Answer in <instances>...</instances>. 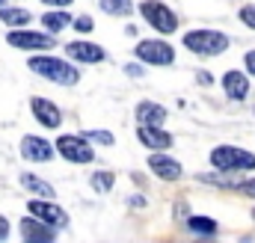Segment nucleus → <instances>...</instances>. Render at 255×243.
<instances>
[{"label":"nucleus","instance_id":"2eb2a0df","mask_svg":"<svg viewBox=\"0 0 255 243\" xmlns=\"http://www.w3.org/2000/svg\"><path fill=\"white\" fill-rule=\"evenodd\" d=\"M136 122L145 124V127H160L166 122V110L154 101H139L136 104Z\"/></svg>","mask_w":255,"mask_h":243},{"label":"nucleus","instance_id":"f03ea898","mask_svg":"<svg viewBox=\"0 0 255 243\" xmlns=\"http://www.w3.org/2000/svg\"><path fill=\"white\" fill-rule=\"evenodd\" d=\"M211 163L220 172H253L255 169V154L238 148V145H217L211 151Z\"/></svg>","mask_w":255,"mask_h":243},{"label":"nucleus","instance_id":"72a5a7b5","mask_svg":"<svg viewBox=\"0 0 255 243\" xmlns=\"http://www.w3.org/2000/svg\"><path fill=\"white\" fill-rule=\"evenodd\" d=\"M253 217H255V211H253Z\"/></svg>","mask_w":255,"mask_h":243},{"label":"nucleus","instance_id":"1a4fd4ad","mask_svg":"<svg viewBox=\"0 0 255 243\" xmlns=\"http://www.w3.org/2000/svg\"><path fill=\"white\" fill-rule=\"evenodd\" d=\"M30 110H33V116H36V122H39L42 127L57 130V127L63 124V113H60V107H57L54 101H48V98H33V101H30Z\"/></svg>","mask_w":255,"mask_h":243},{"label":"nucleus","instance_id":"f704fd0d","mask_svg":"<svg viewBox=\"0 0 255 243\" xmlns=\"http://www.w3.org/2000/svg\"><path fill=\"white\" fill-rule=\"evenodd\" d=\"M199 243H202V241H199Z\"/></svg>","mask_w":255,"mask_h":243},{"label":"nucleus","instance_id":"4be33fe9","mask_svg":"<svg viewBox=\"0 0 255 243\" xmlns=\"http://www.w3.org/2000/svg\"><path fill=\"white\" fill-rule=\"evenodd\" d=\"M113 184H116V175L113 172H95L92 175V190L95 193H110Z\"/></svg>","mask_w":255,"mask_h":243},{"label":"nucleus","instance_id":"9d476101","mask_svg":"<svg viewBox=\"0 0 255 243\" xmlns=\"http://www.w3.org/2000/svg\"><path fill=\"white\" fill-rule=\"evenodd\" d=\"M21 157L33 160V163H45V160L54 157V145L42 136H24L21 139Z\"/></svg>","mask_w":255,"mask_h":243},{"label":"nucleus","instance_id":"a878e982","mask_svg":"<svg viewBox=\"0 0 255 243\" xmlns=\"http://www.w3.org/2000/svg\"><path fill=\"white\" fill-rule=\"evenodd\" d=\"M244 62H247V71L255 77V51H247V54H244Z\"/></svg>","mask_w":255,"mask_h":243},{"label":"nucleus","instance_id":"dca6fc26","mask_svg":"<svg viewBox=\"0 0 255 243\" xmlns=\"http://www.w3.org/2000/svg\"><path fill=\"white\" fill-rule=\"evenodd\" d=\"M21 232H24V238L27 241H48L54 243V229H48L42 220H36V217H27V220H21Z\"/></svg>","mask_w":255,"mask_h":243},{"label":"nucleus","instance_id":"7c9ffc66","mask_svg":"<svg viewBox=\"0 0 255 243\" xmlns=\"http://www.w3.org/2000/svg\"><path fill=\"white\" fill-rule=\"evenodd\" d=\"M42 3H48V6H71V0H42Z\"/></svg>","mask_w":255,"mask_h":243},{"label":"nucleus","instance_id":"5701e85b","mask_svg":"<svg viewBox=\"0 0 255 243\" xmlns=\"http://www.w3.org/2000/svg\"><path fill=\"white\" fill-rule=\"evenodd\" d=\"M83 136L92 139V142H101V145H113V133L110 130H86Z\"/></svg>","mask_w":255,"mask_h":243},{"label":"nucleus","instance_id":"c85d7f7f","mask_svg":"<svg viewBox=\"0 0 255 243\" xmlns=\"http://www.w3.org/2000/svg\"><path fill=\"white\" fill-rule=\"evenodd\" d=\"M196 80H199V83H202V86H211V83H214V80H211V74H208V71H199V77H196Z\"/></svg>","mask_w":255,"mask_h":243},{"label":"nucleus","instance_id":"0eeeda50","mask_svg":"<svg viewBox=\"0 0 255 243\" xmlns=\"http://www.w3.org/2000/svg\"><path fill=\"white\" fill-rule=\"evenodd\" d=\"M6 42L12 48H21V51H48V48H54V36L33 33V30H12V33H6Z\"/></svg>","mask_w":255,"mask_h":243},{"label":"nucleus","instance_id":"423d86ee","mask_svg":"<svg viewBox=\"0 0 255 243\" xmlns=\"http://www.w3.org/2000/svg\"><path fill=\"white\" fill-rule=\"evenodd\" d=\"M133 57L145 65H172L175 62V51L172 45L160 42V39H145L133 48Z\"/></svg>","mask_w":255,"mask_h":243},{"label":"nucleus","instance_id":"ddd939ff","mask_svg":"<svg viewBox=\"0 0 255 243\" xmlns=\"http://www.w3.org/2000/svg\"><path fill=\"white\" fill-rule=\"evenodd\" d=\"M136 136H139V142H142L145 148H151V151H166V148L172 145V133H166V130H160V127H145V124H139Z\"/></svg>","mask_w":255,"mask_h":243},{"label":"nucleus","instance_id":"412c9836","mask_svg":"<svg viewBox=\"0 0 255 243\" xmlns=\"http://www.w3.org/2000/svg\"><path fill=\"white\" fill-rule=\"evenodd\" d=\"M101 9L107 15H130L133 12V3L130 0H101Z\"/></svg>","mask_w":255,"mask_h":243},{"label":"nucleus","instance_id":"f257e3e1","mask_svg":"<svg viewBox=\"0 0 255 243\" xmlns=\"http://www.w3.org/2000/svg\"><path fill=\"white\" fill-rule=\"evenodd\" d=\"M27 68L42 74L45 80H54V83H63V86H71L80 80V71L65 60H57V57H30L27 60Z\"/></svg>","mask_w":255,"mask_h":243},{"label":"nucleus","instance_id":"6e6552de","mask_svg":"<svg viewBox=\"0 0 255 243\" xmlns=\"http://www.w3.org/2000/svg\"><path fill=\"white\" fill-rule=\"evenodd\" d=\"M27 211H30V217L42 220L48 229H65V226H68V214H65L63 208H57L54 202L36 199V202H30V205H27Z\"/></svg>","mask_w":255,"mask_h":243},{"label":"nucleus","instance_id":"f8f14e48","mask_svg":"<svg viewBox=\"0 0 255 243\" xmlns=\"http://www.w3.org/2000/svg\"><path fill=\"white\" fill-rule=\"evenodd\" d=\"M65 54H68L74 62H86V65L101 62L104 57H107V51L98 48V45H92V42H68V45H65Z\"/></svg>","mask_w":255,"mask_h":243},{"label":"nucleus","instance_id":"9b49d317","mask_svg":"<svg viewBox=\"0 0 255 243\" xmlns=\"http://www.w3.org/2000/svg\"><path fill=\"white\" fill-rule=\"evenodd\" d=\"M148 169H151L157 178H163V181H178V178H181V163H178L175 157L163 154V151H154V154L148 157Z\"/></svg>","mask_w":255,"mask_h":243},{"label":"nucleus","instance_id":"f3484780","mask_svg":"<svg viewBox=\"0 0 255 243\" xmlns=\"http://www.w3.org/2000/svg\"><path fill=\"white\" fill-rule=\"evenodd\" d=\"M30 18H33V12L30 9H21V6H6V9H0V21L3 24H9V27H24V24H30Z\"/></svg>","mask_w":255,"mask_h":243},{"label":"nucleus","instance_id":"c756f323","mask_svg":"<svg viewBox=\"0 0 255 243\" xmlns=\"http://www.w3.org/2000/svg\"><path fill=\"white\" fill-rule=\"evenodd\" d=\"M125 71L130 77H139V74H142V65H125Z\"/></svg>","mask_w":255,"mask_h":243},{"label":"nucleus","instance_id":"39448f33","mask_svg":"<svg viewBox=\"0 0 255 243\" xmlns=\"http://www.w3.org/2000/svg\"><path fill=\"white\" fill-rule=\"evenodd\" d=\"M57 151L68 163H92L95 160V148L89 145V139L83 133H63L57 139Z\"/></svg>","mask_w":255,"mask_h":243},{"label":"nucleus","instance_id":"7ed1b4c3","mask_svg":"<svg viewBox=\"0 0 255 243\" xmlns=\"http://www.w3.org/2000/svg\"><path fill=\"white\" fill-rule=\"evenodd\" d=\"M184 48L193 51L196 57H217L229 48V36L217 30H190L184 36Z\"/></svg>","mask_w":255,"mask_h":243},{"label":"nucleus","instance_id":"20e7f679","mask_svg":"<svg viewBox=\"0 0 255 243\" xmlns=\"http://www.w3.org/2000/svg\"><path fill=\"white\" fill-rule=\"evenodd\" d=\"M139 12H142L145 24H151L157 33H175V27H178V15L160 0H142Z\"/></svg>","mask_w":255,"mask_h":243},{"label":"nucleus","instance_id":"2f4dec72","mask_svg":"<svg viewBox=\"0 0 255 243\" xmlns=\"http://www.w3.org/2000/svg\"><path fill=\"white\" fill-rule=\"evenodd\" d=\"M24 243H48V241H24Z\"/></svg>","mask_w":255,"mask_h":243},{"label":"nucleus","instance_id":"a211bd4d","mask_svg":"<svg viewBox=\"0 0 255 243\" xmlns=\"http://www.w3.org/2000/svg\"><path fill=\"white\" fill-rule=\"evenodd\" d=\"M21 184L33 193V196H39V199H54V187L48 181H42V178H36V175H21Z\"/></svg>","mask_w":255,"mask_h":243},{"label":"nucleus","instance_id":"bb28decb","mask_svg":"<svg viewBox=\"0 0 255 243\" xmlns=\"http://www.w3.org/2000/svg\"><path fill=\"white\" fill-rule=\"evenodd\" d=\"M238 190H241V193H247L250 199H255V178H253V181H244Z\"/></svg>","mask_w":255,"mask_h":243},{"label":"nucleus","instance_id":"cd10ccee","mask_svg":"<svg viewBox=\"0 0 255 243\" xmlns=\"http://www.w3.org/2000/svg\"><path fill=\"white\" fill-rule=\"evenodd\" d=\"M6 238H9V220L0 214V241H6Z\"/></svg>","mask_w":255,"mask_h":243},{"label":"nucleus","instance_id":"aec40b11","mask_svg":"<svg viewBox=\"0 0 255 243\" xmlns=\"http://www.w3.org/2000/svg\"><path fill=\"white\" fill-rule=\"evenodd\" d=\"M42 24H45L48 33H60L65 24H68V15L65 12H48V15H42Z\"/></svg>","mask_w":255,"mask_h":243},{"label":"nucleus","instance_id":"4468645a","mask_svg":"<svg viewBox=\"0 0 255 243\" xmlns=\"http://www.w3.org/2000/svg\"><path fill=\"white\" fill-rule=\"evenodd\" d=\"M223 89L232 101H244L250 95V80H247L244 71H226L223 74Z\"/></svg>","mask_w":255,"mask_h":243},{"label":"nucleus","instance_id":"6ab92c4d","mask_svg":"<svg viewBox=\"0 0 255 243\" xmlns=\"http://www.w3.org/2000/svg\"><path fill=\"white\" fill-rule=\"evenodd\" d=\"M187 229L196 232V235H217V220H211V217H190L187 220Z\"/></svg>","mask_w":255,"mask_h":243},{"label":"nucleus","instance_id":"473e14b6","mask_svg":"<svg viewBox=\"0 0 255 243\" xmlns=\"http://www.w3.org/2000/svg\"><path fill=\"white\" fill-rule=\"evenodd\" d=\"M0 9H6V0H0Z\"/></svg>","mask_w":255,"mask_h":243},{"label":"nucleus","instance_id":"b1692460","mask_svg":"<svg viewBox=\"0 0 255 243\" xmlns=\"http://www.w3.org/2000/svg\"><path fill=\"white\" fill-rule=\"evenodd\" d=\"M241 21H244L250 30H255V6H244V9H241Z\"/></svg>","mask_w":255,"mask_h":243},{"label":"nucleus","instance_id":"393cba45","mask_svg":"<svg viewBox=\"0 0 255 243\" xmlns=\"http://www.w3.org/2000/svg\"><path fill=\"white\" fill-rule=\"evenodd\" d=\"M74 30H77V33H89V30H92V18H89V15L74 18Z\"/></svg>","mask_w":255,"mask_h":243}]
</instances>
